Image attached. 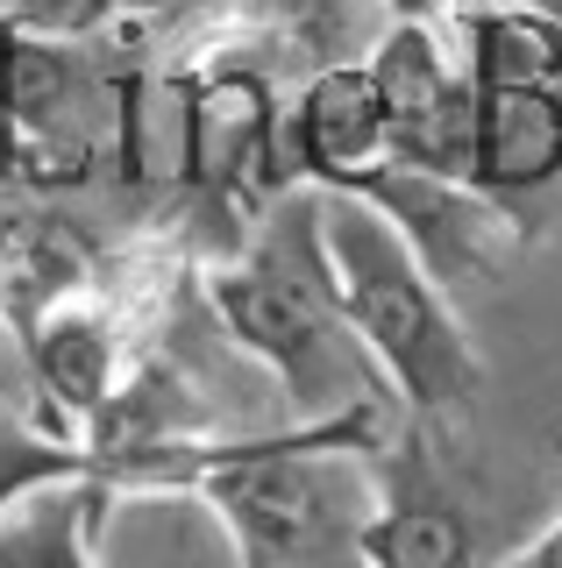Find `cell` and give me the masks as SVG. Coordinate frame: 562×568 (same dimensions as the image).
Masks as SVG:
<instances>
[{"instance_id":"7","label":"cell","mask_w":562,"mask_h":568,"mask_svg":"<svg viewBox=\"0 0 562 568\" xmlns=\"http://www.w3.org/2000/svg\"><path fill=\"white\" fill-rule=\"evenodd\" d=\"M463 178L520 227V235L541 227V200L562 192V85L478 93V114H470V171Z\"/></svg>"},{"instance_id":"6","label":"cell","mask_w":562,"mask_h":568,"mask_svg":"<svg viewBox=\"0 0 562 568\" xmlns=\"http://www.w3.org/2000/svg\"><path fill=\"white\" fill-rule=\"evenodd\" d=\"M285 164L292 185H321V192H357L378 164H392L384 100L363 58H335L300 79V93L285 106Z\"/></svg>"},{"instance_id":"3","label":"cell","mask_w":562,"mask_h":568,"mask_svg":"<svg viewBox=\"0 0 562 568\" xmlns=\"http://www.w3.org/2000/svg\"><path fill=\"white\" fill-rule=\"evenodd\" d=\"M371 505H363L349 555L363 568H484L478 511L463 497V476L434 448V426L407 419L371 455Z\"/></svg>"},{"instance_id":"12","label":"cell","mask_w":562,"mask_h":568,"mask_svg":"<svg viewBox=\"0 0 562 568\" xmlns=\"http://www.w3.org/2000/svg\"><path fill=\"white\" fill-rule=\"evenodd\" d=\"M491 568H562V511H555V519L534 532V540H520L513 555H505V561H491Z\"/></svg>"},{"instance_id":"13","label":"cell","mask_w":562,"mask_h":568,"mask_svg":"<svg viewBox=\"0 0 562 568\" xmlns=\"http://www.w3.org/2000/svg\"><path fill=\"white\" fill-rule=\"evenodd\" d=\"M384 8H392V22H428V29H442L455 8H463V0H384Z\"/></svg>"},{"instance_id":"8","label":"cell","mask_w":562,"mask_h":568,"mask_svg":"<svg viewBox=\"0 0 562 568\" xmlns=\"http://www.w3.org/2000/svg\"><path fill=\"white\" fill-rule=\"evenodd\" d=\"M121 490L108 476H50L0 505V568H100V532Z\"/></svg>"},{"instance_id":"4","label":"cell","mask_w":562,"mask_h":568,"mask_svg":"<svg viewBox=\"0 0 562 568\" xmlns=\"http://www.w3.org/2000/svg\"><path fill=\"white\" fill-rule=\"evenodd\" d=\"M363 206H378L399 227V242L428 263V277L455 292V284H491L513 256L520 227L484 200L470 178H442V171H413V164H378L357 185Z\"/></svg>"},{"instance_id":"11","label":"cell","mask_w":562,"mask_h":568,"mask_svg":"<svg viewBox=\"0 0 562 568\" xmlns=\"http://www.w3.org/2000/svg\"><path fill=\"white\" fill-rule=\"evenodd\" d=\"M129 8L136 0H0V22L22 36H43V43H93Z\"/></svg>"},{"instance_id":"2","label":"cell","mask_w":562,"mask_h":568,"mask_svg":"<svg viewBox=\"0 0 562 568\" xmlns=\"http://www.w3.org/2000/svg\"><path fill=\"white\" fill-rule=\"evenodd\" d=\"M321 248L349 334L371 355L384 390L407 405V419L442 426L470 413L484 390V355L455 320L449 292L428 277V263L399 242V227L357 192H321Z\"/></svg>"},{"instance_id":"10","label":"cell","mask_w":562,"mask_h":568,"mask_svg":"<svg viewBox=\"0 0 562 568\" xmlns=\"http://www.w3.org/2000/svg\"><path fill=\"white\" fill-rule=\"evenodd\" d=\"M214 43H228L235 58H250L271 79L278 64L321 71L349 43V0H235L228 22L214 29Z\"/></svg>"},{"instance_id":"14","label":"cell","mask_w":562,"mask_h":568,"mask_svg":"<svg viewBox=\"0 0 562 568\" xmlns=\"http://www.w3.org/2000/svg\"><path fill=\"white\" fill-rule=\"evenodd\" d=\"M541 8H549V14H555V22H562V0H541Z\"/></svg>"},{"instance_id":"1","label":"cell","mask_w":562,"mask_h":568,"mask_svg":"<svg viewBox=\"0 0 562 568\" xmlns=\"http://www.w3.org/2000/svg\"><path fill=\"white\" fill-rule=\"evenodd\" d=\"M200 298L228 342L285 384L292 419L392 398L342 320L335 271L321 248V185H285L228 256L200 263Z\"/></svg>"},{"instance_id":"5","label":"cell","mask_w":562,"mask_h":568,"mask_svg":"<svg viewBox=\"0 0 562 568\" xmlns=\"http://www.w3.org/2000/svg\"><path fill=\"white\" fill-rule=\"evenodd\" d=\"M363 64H371V85L384 100V129H392L399 164L463 178L470 171V114H478V93H470L455 50L442 43V29L392 22L371 43Z\"/></svg>"},{"instance_id":"9","label":"cell","mask_w":562,"mask_h":568,"mask_svg":"<svg viewBox=\"0 0 562 568\" xmlns=\"http://www.w3.org/2000/svg\"><path fill=\"white\" fill-rule=\"evenodd\" d=\"M463 36L470 93H513V85H562V22L541 0H463L449 14Z\"/></svg>"}]
</instances>
